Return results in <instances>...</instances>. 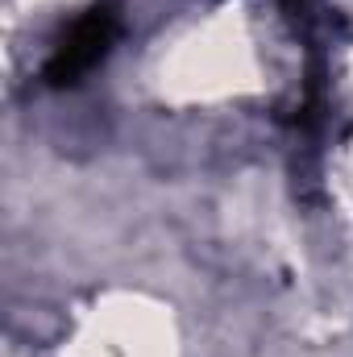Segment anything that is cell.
<instances>
[{
    "label": "cell",
    "instance_id": "cell-1",
    "mask_svg": "<svg viewBox=\"0 0 353 357\" xmlns=\"http://www.w3.org/2000/svg\"><path fill=\"white\" fill-rule=\"evenodd\" d=\"M117 42V8L112 4H96L88 8L54 46V54L46 59V84L50 88H67L80 84L91 67L108 54V46Z\"/></svg>",
    "mask_w": 353,
    "mask_h": 357
}]
</instances>
